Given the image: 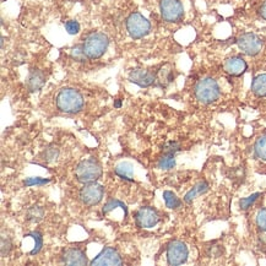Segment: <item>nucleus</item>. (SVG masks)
Instances as JSON below:
<instances>
[{"label": "nucleus", "mask_w": 266, "mask_h": 266, "mask_svg": "<svg viewBox=\"0 0 266 266\" xmlns=\"http://www.w3.org/2000/svg\"><path fill=\"white\" fill-rule=\"evenodd\" d=\"M55 103L60 112L75 114L84 108V97L75 89H62L55 97Z\"/></svg>", "instance_id": "obj_1"}, {"label": "nucleus", "mask_w": 266, "mask_h": 266, "mask_svg": "<svg viewBox=\"0 0 266 266\" xmlns=\"http://www.w3.org/2000/svg\"><path fill=\"white\" fill-rule=\"evenodd\" d=\"M103 169L100 162L95 158H87L80 162L75 168V178L82 184L97 182L102 177Z\"/></svg>", "instance_id": "obj_2"}, {"label": "nucleus", "mask_w": 266, "mask_h": 266, "mask_svg": "<svg viewBox=\"0 0 266 266\" xmlns=\"http://www.w3.org/2000/svg\"><path fill=\"white\" fill-rule=\"evenodd\" d=\"M108 45H110V40L105 33L92 32L85 38L82 49L89 59H98L107 52Z\"/></svg>", "instance_id": "obj_3"}, {"label": "nucleus", "mask_w": 266, "mask_h": 266, "mask_svg": "<svg viewBox=\"0 0 266 266\" xmlns=\"http://www.w3.org/2000/svg\"><path fill=\"white\" fill-rule=\"evenodd\" d=\"M195 97L204 105H210L219 100L221 89L212 77H204L195 85Z\"/></svg>", "instance_id": "obj_4"}, {"label": "nucleus", "mask_w": 266, "mask_h": 266, "mask_svg": "<svg viewBox=\"0 0 266 266\" xmlns=\"http://www.w3.org/2000/svg\"><path fill=\"white\" fill-rule=\"evenodd\" d=\"M151 30V23L140 13L130 14L127 19V31L133 40H140L147 36Z\"/></svg>", "instance_id": "obj_5"}, {"label": "nucleus", "mask_w": 266, "mask_h": 266, "mask_svg": "<svg viewBox=\"0 0 266 266\" xmlns=\"http://www.w3.org/2000/svg\"><path fill=\"white\" fill-rule=\"evenodd\" d=\"M159 11L167 22H179L184 16V8L179 0H161Z\"/></svg>", "instance_id": "obj_6"}, {"label": "nucleus", "mask_w": 266, "mask_h": 266, "mask_svg": "<svg viewBox=\"0 0 266 266\" xmlns=\"http://www.w3.org/2000/svg\"><path fill=\"white\" fill-rule=\"evenodd\" d=\"M79 197L84 205L95 206V205L100 204L102 201L103 197H105V188L101 184H97L96 182L87 183L81 188Z\"/></svg>", "instance_id": "obj_7"}, {"label": "nucleus", "mask_w": 266, "mask_h": 266, "mask_svg": "<svg viewBox=\"0 0 266 266\" xmlns=\"http://www.w3.org/2000/svg\"><path fill=\"white\" fill-rule=\"evenodd\" d=\"M239 49L249 57H255L263 49V41L255 33H244L237 40Z\"/></svg>", "instance_id": "obj_8"}, {"label": "nucleus", "mask_w": 266, "mask_h": 266, "mask_svg": "<svg viewBox=\"0 0 266 266\" xmlns=\"http://www.w3.org/2000/svg\"><path fill=\"white\" fill-rule=\"evenodd\" d=\"M189 250L185 243L180 241H172L167 246V261L169 265H182L188 260Z\"/></svg>", "instance_id": "obj_9"}, {"label": "nucleus", "mask_w": 266, "mask_h": 266, "mask_svg": "<svg viewBox=\"0 0 266 266\" xmlns=\"http://www.w3.org/2000/svg\"><path fill=\"white\" fill-rule=\"evenodd\" d=\"M159 222L158 212L150 206H142L135 212V223L140 228H152Z\"/></svg>", "instance_id": "obj_10"}, {"label": "nucleus", "mask_w": 266, "mask_h": 266, "mask_svg": "<svg viewBox=\"0 0 266 266\" xmlns=\"http://www.w3.org/2000/svg\"><path fill=\"white\" fill-rule=\"evenodd\" d=\"M122 256L119 255L117 249L112 248V246H107V248L102 249V251L92 261H90V265L92 266L122 265Z\"/></svg>", "instance_id": "obj_11"}, {"label": "nucleus", "mask_w": 266, "mask_h": 266, "mask_svg": "<svg viewBox=\"0 0 266 266\" xmlns=\"http://www.w3.org/2000/svg\"><path fill=\"white\" fill-rule=\"evenodd\" d=\"M129 81L140 87H150L156 82L157 75L150 70L133 69L129 72Z\"/></svg>", "instance_id": "obj_12"}, {"label": "nucleus", "mask_w": 266, "mask_h": 266, "mask_svg": "<svg viewBox=\"0 0 266 266\" xmlns=\"http://www.w3.org/2000/svg\"><path fill=\"white\" fill-rule=\"evenodd\" d=\"M62 261L66 265H86L89 264L86 253L80 248H70L63 253Z\"/></svg>", "instance_id": "obj_13"}, {"label": "nucleus", "mask_w": 266, "mask_h": 266, "mask_svg": "<svg viewBox=\"0 0 266 266\" xmlns=\"http://www.w3.org/2000/svg\"><path fill=\"white\" fill-rule=\"evenodd\" d=\"M224 71L231 76H241L248 69V64L242 57H231L224 62Z\"/></svg>", "instance_id": "obj_14"}, {"label": "nucleus", "mask_w": 266, "mask_h": 266, "mask_svg": "<svg viewBox=\"0 0 266 266\" xmlns=\"http://www.w3.org/2000/svg\"><path fill=\"white\" fill-rule=\"evenodd\" d=\"M45 84V76L43 74L42 70L33 69L31 70V72L28 74L27 80H26V86H27L28 91L30 92H36V91H40Z\"/></svg>", "instance_id": "obj_15"}, {"label": "nucleus", "mask_w": 266, "mask_h": 266, "mask_svg": "<svg viewBox=\"0 0 266 266\" xmlns=\"http://www.w3.org/2000/svg\"><path fill=\"white\" fill-rule=\"evenodd\" d=\"M115 174L123 180H128V182H133V177H134V167L130 162H120L114 169Z\"/></svg>", "instance_id": "obj_16"}, {"label": "nucleus", "mask_w": 266, "mask_h": 266, "mask_svg": "<svg viewBox=\"0 0 266 266\" xmlns=\"http://www.w3.org/2000/svg\"><path fill=\"white\" fill-rule=\"evenodd\" d=\"M251 90L258 97H266V74H260L254 77Z\"/></svg>", "instance_id": "obj_17"}, {"label": "nucleus", "mask_w": 266, "mask_h": 266, "mask_svg": "<svg viewBox=\"0 0 266 266\" xmlns=\"http://www.w3.org/2000/svg\"><path fill=\"white\" fill-rule=\"evenodd\" d=\"M207 190H209V184L206 182H199L189 193H187V195L184 197V201L187 204H190L195 198L199 197V195H202Z\"/></svg>", "instance_id": "obj_18"}, {"label": "nucleus", "mask_w": 266, "mask_h": 266, "mask_svg": "<svg viewBox=\"0 0 266 266\" xmlns=\"http://www.w3.org/2000/svg\"><path fill=\"white\" fill-rule=\"evenodd\" d=\"M163 199L164 202H166V206L168 207V209L172 210L178 209V207H180V205H182V201H180L179 198L177 197L173 192H169V190H166V192L163 193Z\"/></svg>", "instance_id": "obj_19"}, {"label": "nucleus", "mask_w": 266, "mask_h": 266, "mask_svg": "<svg viewBox=\"0 0 266 266\" xmlns=\"http://www.w3.org/2000/svg\"><path fill=\"white\" fill-rule=\"evenodd\" d=\"M176 154H169V152H163V156L159 158L158 161V168L161 169H172L176 166V158H174Z\"/></svg>", "instance_id": "obj_20"}, {"label": "nucleus", "mask_w": 266, "mask_h": 266, "mask_svg": "<svg viewBox=\"0 0 266 266\" xmlns=\"http://www.w3.org/2000/svg\"><path fill=\"white\" fill-rule=\"evenodd\" d=\"M118 207L123 209V211L125 212V215H128V209H127V206H125L124 202H122L120 200H117V199H111L110 201H107V204L103 206L102 214L103 215H108L110 212H112L113 210L118 209Z\"/></svg>", "instance_id": "obj_21"}, {"label": "nucleus", "mask_w": 266, "mask_h": 266, "mask_svg": "<svg viewBox=\"0 0 266 266\" xmlns=\"http://www.w3.org/2000/svg\"><path fill=\"white\" fill-rule=\"evenodd\" d=\"M254 151L258 158L266 161V135L259 137L255 142V146H254Z\"/></svg>", "instance_id": "obj_22"}, {"label": "nucleus", "mask_w": 266, "mask_h": 266, "mask_svg": "<svg viewBox=\"0 0 266 266\" xmlns=\"http://www.w3.org/2000/svg\"><path fill=\"white\" fill-rule=\"evenodd\" d=\"M156 75V81H158L159 86H167L173 80V72L171 69H161Z\"/></svg>", "instance_id": "obj_23"}, {"label": "nucleus", "mask_w": 266, "mask_h": 266, "mask_svg": "<svg viewBox=\"0 0 266 266\" xmlns=\"http://www.w3.org/2000/svg\"><path fill=\"white\" fill-rule=\"evenodd\" d=\"M27 236H31L33 238V241H35V246H33L32 250L30 251V254L31 255H36V254L40 253L41 249H42V246H43L42 234L37 231H33V232H31V233H28Z\"/></svg>", "instance_id": "obj_24"}, {"label": "nucleus", "mask_w": 266, "mask_h": 266, "mask_svg": "<svg viewBox=\"0 0 266 266\" xmlns=\"http://www.w3.org/2000/svg\"><path fill=\"white\" fill-rule=\"evenodd\" d=\"M44 216V211L42 207L33 206L27 211V220L31 222H40Z\"/></svg>", "instance_id": "obj_25"}, {"label": "nucleus", "mask_w": 266, "mask_h": 266, "mask_svg": "<svg viewBox=\"0 0 266 266\" xmlns=\"http://www.w3.org/2000/svg\"><path fill=\"white\" fill-rule=\"evenodd\" d=\"M260 197V193H255V194L250 195L248 198H244L239 201V206H241L242 210H248L249 207H251V205L258 200V198Z\"/></svg>", "instance_id": "obj_26"}, {"label": "nucleus", "mask_w": 266, "mask_h": 266, "mask_svg": "<svg viewBox=\"0 0 266 266\" xmlns=\"http://www.w3.org/2000/svg\"><path fill=\"white\" fill-rule=\"evenodd\" d=\"M11 248H13V243H11L10 237L3 234L1 236V256H6L10 253Z\"/></svg>", "instance_id": "obj_27"}, {"label": "nucleus", "mask_w": 266, "mask_h": 266, "mask_svg": "<svg viewBox=\"0 0 266 266\" xmlns=\"http://www.w3.org/2000/svg\"><path fill=\"white\" fill-rule=\"evenodd\" d=\"M256 226L263 232H266V207L261 209L256 215Z\"/></svg>", "instance_id": "obj_28"}, {"label": "nucleus", "mask_w": 266, "mask_h": 266, "mask_svg": "<svg viewBox=\"0 0 266 266\" xmlns=\"http://www.w3.org/2000/svg\"><path fill=\"white\" fill-rule=\"evenodd\" d=\"M65 31L69 35H77L80 32V23L75 20H69L65 22Z\"/></svg>", "instance_id": "obj_29"}, {"label": "nucleus", "mask_w": 266, "mask_h": 266, "mask_svg": "<svg viewBox=\"0 0 266 266\" xmlns=\"http://www.w3.org/2000/svg\"><path fill=\"white\" fill-rule=\"evenodd\" d=\"M49 179H44V178H40V177H36V178H27V179L23 182V184L26 187H32V185H43L49 183Z\"/></svg>", "instance_id": "obj_30"}, {"label": "nucleus", "mask_w": 266, "mask_h": 266, "mask_svg": "<svg viewBox=\"0 0 266 266\" xmlns=\"http://www.w3.org/2000/svg\"><path fill=\"white\" fill-rule=\"evenodd\" d=\"M71 57L75 60H79V62H84L86 59V55H85L84 49H82V45H75L71 49Z\"/></svg>", "instance_id": "obj_31"}, {"label": "nucleus", "mask_w": 266, "mask_h": 266, "mask_svg": "<svg viewBox=\"0 0 266 266\" xmlns=\"http://www.w3.org/2000/svg\"><path fill=\"white\" fill-rule=\"evenodd\" d=\"M178 151H179V145L177 142H168L163 149V152H169V154H176Z\"/></svg>", "instance_id": "obj_32"}, {"label": "nucleus", "mask_w": 266, "mask_h": 266, "mask_svg": "<svg viewBox=\"0 0 266 266\" xmlns=\"http://www.w3.org/2000/svg\"><path fill=\"white\" fill-rule=\"evenodd\" d=\"M58 155V151L55 149H48L45 151V157H47V161H52L53 158H55Z\"/></svg>", "instance_id": "obj_33"}, {"label": "nucleus", "mask_w": 266, "mask_h": 266, "mask_svg": "<svg viewBox=\"0 0 266 266\" xmlns=\"http://www.w3.org/2000/svg\"><path fill=\"white\" fill-rule=\"evenodd\" d=\"M260 15H261V18L264 19V20H266V1L263 4V5H261Z\"/></svg>", "instance_id": "obj_34"}]
</instances>
